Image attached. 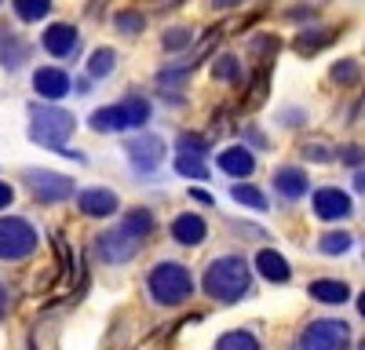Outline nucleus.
Listing matches in <instances>:
<instances>
[{"instance_id": "nucleus-1", "label": "nucleus", "mask_w": 365, "mask_h": 350, "mask_svg": "<svg viewBox=\"0 0 365 350\" xmlns=\"http://www.w3.org/2000/svg\"><path fill=\"white\" fill-rule=\"evenodd\" d=\"M205 292H208V299H216V303H237L241 296H249V288H252V274H249V262L241 259V255H220V259H212L208 267H205Z\"/></svg>"}, {"instance_id": "nucleus-2", "label": "nucleus", "mask_w": 365, "mask_h": 350, "mask_svg": "<svg viewBox=\"0 0 365 350\" xmlns=\"http://www.w3.org/2000/svg\"><path fill=\"white\" fill-rule=\"evenodd\" d=\"M146 288L158 307H179L194 296V277L182 262H158L146 277Z\"/></svg>"}, {"instance_id": "nucleus-3", "label": "nucleus", "mask_w": 365, "mask_h": 350, "mask_svg": "<svg viewBox=\"0 0 365 350\" xmlns=\"http://www.w3.org/2000/svg\"><path fill=\"white\" fill-rule=\"evenodd\" d=\"M77 121L73 113L66 110H55V106H29V139L41 142V146H63L73 135Z\"/></svg>"}, {"instance_id": "nucleus-4", "label": "nucleus", "mask_w": 365, "mask_h": 350, "mask_svg": "<svg viewBox=\"0 0 365 350\" xmlns=\"http://www.w3.org/2000/svg\"><path fill=\"white\" fill-rule=\"evenodd\" d=\"M146 117H150V102L132 95L125 102H113V106L96 110V113H91V128H96V132H125V128L146 124Z\"/></svg>"}, {"instance_id": "nucleus-5", "label": "nucleus", "mask_w": 365, "mask_h": 350, "mask_svg": "<svg viewBox=\"0 0 365 350\" xmlns=\"http://www.w3.org/2000/svg\"><path fill=\"white\" fill-rule=\"evenodd\" d=\"M37 252V230L29 226L26 219L19 216H8L0 219V259L4 262H19L26 255Z\"/></svg>"}, {"instance_id": "nucleus-6", "label": "nucleus", "mask_w": 365, "mask_h": 350, "mask_svg": "<svg viewBox=\"0 0 365 350\" xmlns=\"http://www.w3.org/2000/svg\"><path fill=\"white\" fill-rule=\"evenodd\" d=\"M299 346L303 350H347L351 346V329H347V321H340V317L311 321L307 332L299 336Z\"/></svg>"}, {"instance_id": "nucleus-7", "label": "nucleus", "mask_w": 365, "mask_h": 350, "mask_svg": "<svg viewBox=\"0 0 365 350\" xmlns=\"http://www.w3.org/2000/svg\"><path fill=\"white\" fill-rule=\"evenodd\" d=\"M26 183H29V190H34V197L44 201V204L66 201V197H73V190H77L70 175H58V171H48V168H29V171H26Z\"/></svg>"}, {"instance_id": "nucleus-8", "label": "nucleus", "mask_w": 365, "mask_h": 350, "mask_svg": "<svg viewBox=\"0 0 365 350\" xmlns=\"http://www.w3.org/2000/svg\"><path fill=\"white\" fill-rule=\"evenodd\" d=\"M125 154H128V164L139 175H150V171H158L161 161H165V142L158 135H135V139L125 142Z\"/></svg>"}, {"instance_id": "nucleus-9", "label": "nucleus", "mask_w": 365, "mask_h": 350, "mask_svg": "<svg viewBox=\"0 0 365 350\" xmlns=\"http://www.w3.org/2000/svg\"><path fill=\"white\" fill-rule=\"evenodd\" d=\"M139 248H143V241H135L132 233H125L120 226L110 230V233H103V238L96 241V252H99L103 262H128Z\"/></svg>"}, {"instance_id": "nucleus-10", "label": "nucleus", "mask_w": 365, "mask_h": 350, "mask_svg": "<svg viewBox=\"0 0 365 350\" xmlns=\"http://www.w3.org/2000/svg\"><path fill=\"white\" fill-rule=\"evenodd\" d=\"M314 216L325 219V223H336V219H347L351 216V197L336 186H322L314 193Z\"/></svg>"}, {"instance_id": "nucleus-11", "label": "nucleus", "mask_w": 365, "mask_h": 350, "mask_svg": "<svg viewBox=\"0 0 365 350\" xmlns=\"http://www.w3.org/2000/svg\"><path fill=\"white\" fill-rule=\"evenodd\" d=\"M77 26L73 22H55V26H48L44 29V37H41V44H44V51H51L55 58H66V55H73L77 51Z\"/></svg>"}, {"instance_id": "nucleus-12", "label": "nucleus", "mask_w": 365, "mask_h": 350, "mask_svg": "<svg viewBox=\"0 0 365 350\" xmlns=\"http://www.w3.org/2000/svg\"><path fill=\"white\" fill-rule=\"evenodd\" d=\"M70 73L66 70H58V66H41L37 73H34V92L41 95V99H63L66 92H70Z\"/></svg>"}, {"instance_id": "nucleus-13", "label": "nucleus", "mask_w": 365, "mask_h": 350, "mask_svg": "<svg viewBox=\"0 0 365 350\" xmlns=\"http://www.w3.org/2000/svg\"><path fill=\"white\" fill-rule=\"evenodd\" d=\"M77 204L84 216H96V219H106L117 212V193L113 190H103V186H91L84 193H77Z\"/></svg>"}, {"instance_id": "nucleus-14", "label": "nucleus", "mask_w": 365, "mask_h": 350, "mask_svg": "<svg viewBox=\"0 0 365 350\" xmlns=\"http://www.w3.org/2000/svg\"><path fill=\"white\" fill-rule=\"evenodd\" d=\"M270 183H274V190H278L285 201H299L303 193H307V171L296 168V164H285V168L274 171Z\"/></svg>"}, {"instance_id": "nucleus-15", "label": "nucleus", "mask_w": 365, "mask_h": 350, "mask_svg": "<svg viewBox=\"0 0 365 350\" xmlns=\"http://www.w3.org/2000/svg\"><path fill=\"white\" fill-rule=\"evenodd\" d=\"M220 168L227 175H234V179H245V175H252V168H256V157H252L249 146H227V150L220 154Z\"/></svg>"}, {"instance_id": "nucleus-16", "label": "nucleus", "mask_w": 365, "mask_h": 350, "mask_svg": "<svg viewBox=\"0 0 365 350\" xmlns=\"http://www.w3.org/2000/svg\"><path fill=\"white\" fill-rule=\"evenodd\" d=\"M205 233H208V226H205V219L194 216V212H182V216L172 223V238H175L179 245H201Z\"/></svg>"}, {"instance_id": "nucleus-17", "label": "nucleus", "mask_w": 365, "mask_h": 350, "mask_svg": "<svg viewBox=\"0 0 365 350\" xmlns=\"http://www.w3.org/2000/svg\"><path fill=\"white\" fill-rule=\"evenodd\" d=\"M256 270H259L267 281H274V285H285V281L292 277L285 255H282V252H274V248H263V252L256 255Z\"/></svg>"}, {"instance_id": "nucleus-18", "label": "nucleus", "mask_w": 365, "mask_h": 350, "mask_svg": "<svg viewBox=\"0 0 365 350\" xmlns=\"http://www.w3.org/2000/svg\"><path fill=\"white\" fill-rule=\"evenodd\" d=\"M311 299H318V303H347L351 299V288L344 285V281H329V277H322V281H311Z\"/></svg>"}, {"instance_id": "nucleus-19", "label": "nucleus", "mask_w": 365, "mask_h": 350, "mask_svg": "<svg viewBox=\"0 0 365 350\" xmlns=\"http://www.w3.org/2000/svg\"><path fill=\"white\" fill-rule=\"evenodd\" d=\"M22 63H26V44L15 33H8V29H0V66L19 70Z\"/></svg>"}, {"instance_id": "nucleus-20", "label": "nucleus", "mask_w": 365, "mask_h": 350, "mask_svg": "<svg viewBox=\"0 0 365 350\" xmlns=\"http://www.w3.org/2000/svg\"><path fill=\"white\" fill-rule=\"evenodd\" d=\"M120 230L132 233L135 241H146L150 233H154V212H146V208H132V212H125V219H120Z\"/></svg>"}, {"instance_id": "nucleus-21", "label": "nucleus", "mask_w": 365, "mask_h": 350, "mask_svg": "<svg viewBox=\"0 0 365 350\" xmlns=\"http://www.w3.org/2000/svg\"><path fill=\"white\" fill-rule=\"evenodd\" d=\"M113 66H117V51L113 48H96L88 55V77L91 80H106L113 73Z\"/></svg>"}, {"instance_id": "nucleus-22", "label": "nucleus", "mask_w": 365, "mask_h": 350, "mask_svg": "<svg viewBox=\"0 0 365 350\" xmlns=\"http://www.w3.org/2000/svg\"><path fill=\"white\" fill-rule=\"evenodd\" d=\"M216 350H263V346H259V339H256L252 332H245V329H234V332L220 336Z\"/></svg>"}, {"instance_id": "nucleus-23", "label": "nucleus", "mask_w": 365, "mask_h": 350, "mask_svg": "<svg viewBox=\"0 0 365 350\" xmlns=\"http://www.w3.org/2000/svg\"><path fill=\"white\" fill-rule=\"evenodd\" d=\"M201 157H205V154L179 150V157H175V171H179V175H190V179H205L208 168H205V161H201Z\"/></svg>"}, {"instance_id": "nucleus-24", "label": "nucleus", "mask_w": 365, "mask_h": 350, "mask_svg": "<svg viewBox=\"0 0 365 350\" xmlns=\"http://www.w3.org/2000/svg\"><path fill=\"white\" fill-rule=\"evenodd\" d=\"M329 80H332V84H340V88L358 84V80H361V66L354 63V58H340V63L329 70Z\"/></svg>"}, {"instance_id": "nucleus-25", "label": "nucleus", "mask_w": 365, "mask_h": 350, "mask_svg": "<svg viewBox=\"0 0 365 350\" xmlns=\"http://www.w3.org/2000/svg\"><path fill=\"white\" fill-rule=\"evenodd\" d=\"M332 41H336V37L325 33V29H307V33L296 37V51H299V55H314L318 48H325V44H332Z\"/></svg>"}, {"instance_id": "nucleus-26", "label": "nucleus", "mask_w": 365, "mask_h": 350, "mask_svg": "<svg viewBox=\"0 0 365 350\" xmlns=\"http://www.w3.org/2000/svg\"><path fill=\"white\" fill-rule=\"evenodd\" d=\"M351 245H354V238L344 233V230H332V233H325V238L318 241V248L325 255H344V252H351Z\"/></svg>"}, {"instance_id": "nucleus-27", "label": "nucleus", "mask_w": 365, "mask_h": 350, "mask_svg": "<svg viewBox=\"0 0 365 350\" xmlns=\"http://www.w3.org/2000/svg\"><path fill=\"white\" fill-rule=\"evenodd\" d=\"M51 11V0H15V15L22 22H37Z\"/></svg>"}, {"instance_id": "nucleus-28", "label": "nucleus", "mask_w": 365, "mask_h": 350, "mask_svg": "<svg viewBox=\"0 0 365 350\" xmlns=\"http://www.w3.org/2000/svg\"><path fill=\"white\" fill-rule=\"evenodd\" d=\"M230 193H234V201H237V204H249V208H256V212H263V208H267V193H263V190H256V186H249V183H237Z\"/></svg>"}, {"instance_id": "nucleus-29", "label": "nucleus", "mask_w": 365, "mask_h": 350, "mask_svg": "<svg viewBox=\"0 0 365 350\" xmlns=\"http://www.w3.org/2000/svg\"><path fill=\"white\" fill-rule=\"evenodd\" d=\"M212 77L216 80H241V66H237V58L234 55H220L216 63H212Z\"/></svg>"}, {"instance_id": "nucleus-30", "label": "nucleus", "mask_w": 365, "mask_h": 350, "mask_svg": "<svg viewBox=\"0 0 365 350\" xmlns=\"http://www.w3.org/2000/svg\"><path fill=\"white\" fill-rule=\"evenodd\" d=\"M113 26H117L125 37H139V33H143V26H146V18H143L139 11H120V15L113 18Z\"/></svg>"}, {"instance_id": "nucleus-31", "label": "nucleus", "mask_w": 365, "mask_h": 350, "mask_svg": "<svg viewBox=\"0 0 365 350\" xmlns=\"http://www.w3.org/2000/svg\"><path fill=\"white\" fill-rule=\"evenodd\" d=\"M190 37H194V33H190L187 26H172L168 33L161 37V48H165V51H182V48H190Z\"/></svg>"}, {"instance_id": "nucleus-32", "label": "nucleus", "mask_w": 365, "mask_h": 350, "mask_svg": "<svg viewBox=\"0 0 365 350\" xmlns=\"http://www.w3.org/2000/svg\"><path fill=\"white\" fill-rule=\"evenodd\" d=\"M179 150H190V154H208V139L194 135V132H182L179 135Z\"/></svg>"}, {"instance_id": "nucleus-33", "label": "nucleus", "mask_w": 365, "mask_h": 350, "mask_svg": "<svg viewBox=\"0 0 365 350\" xmlns=\"http://www.w3.org/2000/svg\"><path fill=\"white\" fill-rule=\"evenodd\" d=\"M344 164H351V168L365 164V146H347V150H344Z\"/></svg>"}, {"instance_id": "nucleus-34", "label": "nucleus", "mask_w": 365, "mask_h": 350, "mask_svg": "<svg viewBox=\"0 0 365 350\" xmlns=\"http://www.w3.org/2000/svg\"><path fill=\"white\" fill-rule=\"evenodd\" d=\"M245 0H208V8H216V11H227V8H241Z\"/></svg>"}, {"instance_id": "nucleus-35", "label": "nucleus", "mask_w": 365, "mask_h": 350, "mask_svg": "<svg viewBox=\"0 0 365 350\" xmlns=\"http://www.w3.org/2000/svg\"><path fill=\"white\" fill-rule=\"evenodd\" d=\"M303 154H307V161H325V157H329V150H325V146H307Z\"/></svg>"}, {"instance_id": "nucleus-36", "label": "nucleus", "mask_w": 365, "mask_h": 350, "mask_svg": "<svg viewBox=\"0 0 365 350\" xmlns=\"http://www.w3.org/2000/svg\"><path fill=\"white\" fill-rule=\"evenodd\" d=\"M11 201H15V190H11L8 183H0V208H8Z\"/></svg>"}, {"instance_id": "nucleus-37", "label": "nucleus", "mask_w": 365, "mask_h": 350, "mask_svg": "<svg viewBox=\"0 0 365 350\" xmlns=\"http://www.w3.org/2000/svg\"><path fill=\"white\" fill-rule=\"evenodd\" d=\"M4 310H8V288L0 285V317H4Z\"/></svg>"}, {"instance_id": "nucleus-38", "label": "nucleus", "mask_w": 365, "mask_h": 350, "mask_svg": "<svg viewBox=\"0 0 365 350\" xmlns=\"http://www.w3.org/2000/svg\"><path fill=\"white\" fill-rule=\"evenodd\" d=\"M354 190H358V193H365V171H358V175H354Z\"/></svg>"}, {"instance_id": "nucleus-39", "label": "nucleus", "mask_w": 365, "mask_h": 350, "mask_svg": "<svg viewBox=\"0 0 365 350\" xmlns=\"http://www.w3.org/2000/svg\"><path fill=\"white\" fill-rule=\"evenodd\" d=\"M249 139H252V142H256V146H263V142H267V139H263V135H259V132H256V128H249Z\"/></svg>"}, {"instance_id": "nucleus-40", "label": "nucleus", "mask_w": 365, "mask_h": 350, "mask_svg": "<svg viewBox=\"0 0 365 350\" xmlns=\"http://www.w3.org/2000/svg\"><path fill=\"white\" fill-rule=\"evenodd\" d=\"M194 197H197L201 204H212V193H205V190H194Z\"/></svg>"}, {"instance_id": "nucleus-41", "label": "nucleus", "mask_w": 365, "mask_h": 350, "mask_svg": "<svg viewBox=\"0 0 365 350\" xmlns=\"http://www.w3.org/2000/svg\"><path fill=\"white\" fill-rule=\"evenodd\" d=\"M358 314L365 317V292H361V296H358Z\"/></svg>"}, {"instance_id": "nucleus-42", "label": "nucleus", "mask_w": 365, "mask_h": 350, "mask_svg": "<svg viewBox=\"0 0 365 350\" xmlns=\"http://www.w3.org/2000/svg\"><path fill=\"white\" fill-rule=\"evenodd\" d=\"M358 350H365V339H361V343H358Z\"/></svg>"}]
</instances>
